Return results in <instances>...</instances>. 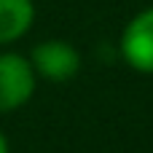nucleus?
I'll list each match as a JSON object with an SVG mask.
<instances>
[{"mask_svg":"<svg viewBox=\"0 0 153 153\" xmlns=\"http://www.w3.org/2000/svg\"><path fill=\"white\" fill-rule=\"evenodd\" d=\"M35 91V70L19 54H0V113L30 102Z\"/></svg>","mask_w":153,"mask_h":153,"instance_id":"1","label":"nucleus"},{"mask_svg":"<svg viewBox=\"0 0 153 153\" xmlns=\"http://www.w3.org/2000/svg\"><path fill=\"white\" fill-rule=\"evenodd\" d=\"M121 56L137 73H153V8L140 11L121 35Z\"/></svg>","mask_w":153,"mask_h":153,"instance_id":"2","label":"nucleus"},{"mask_svg":"<svg viewBox=\"0 0 153 153\" xmlns=\"http://www.w3.org/2000/svg\"><path fill=\"white\" fill-rule=\"evenodd\" d=\"M32 70L38 75H43L46 81H70L78 67H81V56L78 51L65 43V40H43L32 48V59H30Z\"/></svg>","mask_w":153,"mask_h":153,"instance_id":"3","label":"nucleus"},{"mask_svg":"<svg viewBox=\"0 0 153 153\" xmlns=\"http://www.w3.org/2000/svg\"><path fill=\"white\" fill-rule=\"evenodd\" d=\"M35 19L32 0H0V43L19 40Z\"/></svg>","mask_w":153,"mask_h":153,"instance_id":"4","label":"nucleus"},{"mask_svg":"<svg viewBox=\"0 0 153 153\" xmlns=\"http://www.w3.org/2000/svg\"><path fill=\"white\" fill-rule=\"evenodd\" d=\"M0 153H8V143H5V137H3V132H0Z\"/></svg>","mask_w":153,"mask_h":153,"instance_id":"5","label":"nucleus"}]
</instances>
